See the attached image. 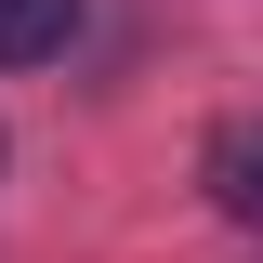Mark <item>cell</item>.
Returning <instances> with one entry per match:
<instances>
[{"label": "cell", "mask_w": 263, "mask_h": 263, "mask_svg": "<svg viewBox=\"0 0 263 263\" xmlns=\"http://www.w3.org/2000/svg\"><path fill=\"white\" fill-rule=\"evenodd\" d=\"M197 184L224 197V224L263 237V119H224V132H211V145H197Z\"/></svg>", "instance_id": "1"}, {"label": "cell", "mask_w": 263, "mask_h": 263, "mask_svg": "<svg viewBox=\"0 0 263 263\" xmlns=\"http://www.w3.org/2000/svg\"><path fill=\"white\" fill-rule=\"evenodd\" d=\"M79 40V0H0V66H40Z\"/></svg>", "instance_id": "2"}]
</instances>
